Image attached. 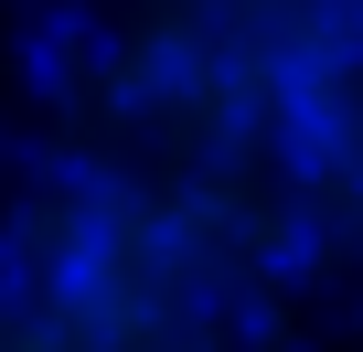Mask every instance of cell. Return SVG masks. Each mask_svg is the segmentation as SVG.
<instances>
[{
  "label": "cell",
  "instance_id": "cell-1",
  "mask_svg": "<svg viewBox=\"0 0 363 352\" xmlns=\"http://www.w3.org/2000/svg\"><path fill=\"white\" fill-rule=\"evenodd\" d=\"M107 11H182V22H225V33H278V43L363 54V0H107Z\"/></svg>",
  "mask_w": 363,
  "mask_h": 352
}]
</instances>
